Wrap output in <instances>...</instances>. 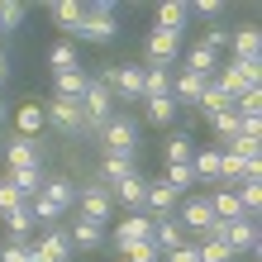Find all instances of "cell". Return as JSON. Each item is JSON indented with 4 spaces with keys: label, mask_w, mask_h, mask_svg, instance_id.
<instances>
[{
    "label": "cell",
    "mask_w": 262,
    "mask_h": 262,
    "mask_svg": "<svg viewBox=\"0 0 262 262\" xmlns=\"http://www.w3.org/2000/svg\"><path fill=\"white\" fill-rule=\"evenodd\" d=\"M210 129H214V138H220V148H229V143L243 134V119L234 115V105H229V110H220V115L210 119Z\"/></svg>",
    "instance_id": "obj_22"
},
{
    "label": "cell",
    "mask_w": 262,
    "mask_h": 262,
    "mask_svg": "<svg viewBox=\"0 0 262 262\" xmlns=\"http://www.w3.org/2000/svg\"><path fill=\"white\" fill-rule=\"evenodd\" d=\"M19 19H24V5H19V0H0V29H14Z\"/></svg>",
    "instance_id": "obj_39"
},
{
    "label": "cell",
    "mask_w": 262,
    "mask_h": 262,
    "mask_svg": "<svg viewBox=\"0 0 262 262\" xmlns=\"http://www.w3.org/2000/svg\"><path fill=\"white\" fill-rule=\"evenodd\" d=\"M181 229H191L195 238H205L210 234V224H214V210H210V195H191L186 205H181Z\"/></svg>",
    "instance_id": "obj_8"
},
{
    "label": "cell",
    "mask_w": 262,
    "mask_h": 262,
    "mask_svg": "<svg viewBox=\"0 0 262 262\" xmlns=\"http://www.w3.org/2000/svg\"><path fill=\"white\" fill-rule=\"evenodd\" d=\"M38 195H43V200H53V205L62 210V214L76 205V186H72L67 177H43V191H38Z\"/></svg>",
    "instance_id": "obj_13"
},
{
    "label": "cell",
    "mask_w": 262,
    "mask_h": 262,
    "mask_svg": "<svg viewBox=\"0 0 262 262\" xmlns=\"http://www.w3.org/2000/svg\"><path fill=\"white\" fill-rule=\"evenodd\" d=\"M81 119H86L81 134H91V138H100V129L115 119V96H110L105 81H96V76H91V86H86V96H81Z\"/></svg>",
    "instance_id": "obj_1"
},
{
    "label": "cell",
    "mask_w": 262,
    "mask_h": 262,
    "mask_svg": "<svg viewBox=\"0 0 262 262\" xmlns=\"http://www.w3.org/2000/svg\"><path fill=\"white\" fill-rule=\"evenodd\" d=\"M105 86H110V96H119L124 105H143V67H134V62H119L100 76Z\"/></svg>",
    "instance_id": "obj_3"
},
{
    "label": "cell",
    "mask_w": 262,
    "mask_h": 262,
    "mask_svg": "<svg viewBox=\"0 0 262 262\" xmlns=\"http://www.w3.org/2000/svg\"><path fill=\"white\" fill-rule=\"evenodd\" d=\"M200 48H210L214 57H220L229 48V29H205V38H200Z\"/></svg>",
    "instance_id": "obj_40"
},
{
    "label": "cell",
    "mask_w": 262,
    "mask_h": 262,
    "mask_svg": "<svg viewBox=\"0 0 262 262\" xmlns=\"http://www.w3.org/2000/svg\"><path fill=\"white\" fill-rule=\"evenodd\" d=\"M14 124H19V138H34L48 119H43V105H19V115H14Z\"/></svg>",
    "instance_id": "obj_29"
},
{
    "label": "cell",
    "mask_w": 262,
    "mask_h": 262,
    "mask_svg": "<svg viewBox=\"0 0 262 262\" xmlns=\"http://www.w3.org/2000/svg\"><path fill=\"white\" fill-rule=\"evenodd\" d=\"M0 220H5V229H10L14 238H24L29 229H34V214H29V200H24V205H14V210H5Z\"/></svg>",
    "instance_id": "obj_31"
},
{
    "label": "cell",
    "mask_w": 262,
    "mask_h": 262,
    "mask_svg": "<svg viewBox=\"0 0 262 262\" xmlns=\"http://www.w3.org/2000/svg\"><path fill=\"white\" fill-rule=\"evenodd\" d=\"M191 172L200 181H220V148H200L195 158H191Z\"/></svg>",
    "instance_id": "obj_27"
},
{
    "label": "cell",
    "mask_w": 262,
    "mask_h": 262,
    "mask_svg": "<svg viewBox=\"0 0 262 262\" xmlns=\"http://www.w3.org/2000/svg\"><path fill=\"white\" fill-rule=\"evenodd\" d=\"M177 53H181V34H172V29H152L148 34V62L152 67H167Z\"/></svg>",
    "instance_id": "obj_10"
},
{
    "label": "cell",
    "mask_w": 262,
    "mask_h": 262,
    "mask_svg": "<svg viewBox=\"0 0 262 262\" xmlns=\"http://www.w3.org/2000/svg\"><path fill=\"white\" fill-rule=\"evenodd\" d=\"M100 143H105V152L110 158H134V143H138V124L129 115H115L110 124L100 129Z\"/></svg>",
    "instance_id": "obj_4"
},
{
    "label": "cell",
    "mask_w": 262,
    "mask_h": 262,
    "mask_svg": "<svg viewBox=\"0 0 262 262\" xmlns=\"http://www.w3.org/2000/svg\"><path fill=\"white\" fill-rule=\"evenodd\" d=\"M138 238L152 243V220H148V214H129V220H119V229H115V248H119V243H138Z\"/></svg>",
    "instance_id": "obj_16"
},
{
    "label": "cell",
    "mask_w": 262,
    "mask_h": 262,
    "mask_svg": "<svg viewBox=\"0 0 262 262\" xmlns=\"http://www.w3.org/2000/svg\"><path fill=\"white\" fill-rule=\"evenodd\" d=\"M238 200H243V210H248V220H257V210H262V181H243Z\"/></svg>",
    "instance_id": "obj_36"
},
{
    "label": "cell",
    "mask_w": 262,
    "mask_h": 262,
    "mask_svg": "<svg viewBox=\"0 0 262 262\" xmlns=\"http://www.w3.org/2000/svg\"><path fill=\"white\" fill-rule=\"evenodd\" d=\"M0 119H5V105H0Z\"/></svg>",
    "instance_id": "obj_46"
},
{
    "label": "cell",
    "mask_w": 262,
    "mask_h": 262,
    "mask_svg": "<svg viewBox=\"0 0 262 262\" xmlns=\"http://www.w3.org/2000/svg\"><path fill=\"white\" fill-rule=\"evenodd\" d=\"M257 72H262V62H229L220 76H214V81H220V91L229 96V105H234L243 91H253V86H257Z\"/></svg>",
    "instance_id": "obj_7"
},
{
    "label": "cell",
    "mask_w": 262,
    "mask_h": 262,
    "mask_svg": "<svg viewBox=\"0 0 262 262\" xmlns=\"http://www.w3.org/2000/svg\"><path fill=\"white\" fill-rule=\"evenodd\" d=\"M214 62H220V57H214L210 48H200V43H195L191 53H186V72H195V76H205V81L214 76Z\"/></svg>",
    "instance_id": "obj_30"
},
{
    "label": "cell",
    "mask_w": 262,
    "mask_h": 262,
    "mask_svg": "<svg viewBox=\"0 0 262 262\" xmlns=\"http://www.w3.org/2000/svg\"><path fill=\"white\" fill-rule=\"evenodd\" d=\"M158 29H172V34H181V29L191 24V5H181V0H167V5H158Z\"/></svg>",
    "instance_id": "obj_17"
},
{
    "label": "cell",
    "mask_w": 262,
    "mask_h": 262,
    "mask_svg": "<svg viewBox=\"0 0 262 262\" xmlns=\"http://www.w3.org/2000/svg\"><path fill=\"white\" fill-rule=\"evenodd\" d=\"M191 158H195L191 134H172V138H167V167H172V162H191Z\"/></svg>",
    "instance_id": "obj_34"
},
{
    "label": "cell",
    "mask_w": 262,
    "mask_h": 262,
    "mask_svg": "<svg viewBox=\"0 0 262 262\" xmlns=\"http://www.w3.org/2000/svg\"><path fill=\"white\" fill-rule=\"evenodd\" d=\"M5 167H10V172H24V167H43V162H38V138H19V134H14L10 143H5Z\"/></svg>",
    "instance_id": "obj_11"
},
{
    "label": "cell",
    "mask_w": 262,
    "mask_h": 262,
    "mask_svg": "<svg viewBox=\"0 0 262 262\" xmlns=\"http://www.w3.org/2000/svg\"><path fill=\"white\" fill-rule=\"evenodd\" d=\"M181 224L177 220H152V248L158 253H172V248H181Z\"/></svg>",
    "instance_id": "obj_19"
},
{
    "label": "cell",
    "mask_w": 262,
    "mask_h": 262,
    "mask_svg": "<svg viewBox=\"0 0 262 262\" xmlns=\"http://www.w3.org/2000/svg\"><path fill=\"white\" fill-rule=\"evenodd\" d=\"M138 167H134V158H110L105 152V162H100V177H105V186H119L124 177H134Z\"/></svg>",
    "instance_id": "obj_28"
},
{
    "label": "cell",
    "mask_w": 262,
    "mask_h": 262,
    "mask_svg": "<svg viewBox=\"0 0 262 262\" xmlns=\"http://www.w3.org/2000/svg\"><path fill=\"white\" fill-rule=\"evenodd\" d=\"M10 81V62H5V53H0V86Z\"/></svg>",
    "instance_id": "obj_45"
},
{
    "label": "cell",
    "mask_w": 262,
    "mask_h": 262,
    "mask_svg": "<svg viewBox=\"0 0 262 262\" xmlns=\"http://www.w3.org/2000/svg\"><path fill=\"white\" fill-rule=\"evenodd\" d=\"M67 34H72V38H81V43H110V38L119 34L115 5H91V10H81V19H76Z\"/></svg>",
    "instance_id": "obj_2"
},
{
    "label": "cell",
    "mask_w": 262,
    "mask_h": 262,
    "mask_svg": "<svg viewBox=\"0 0 262 262\" xmlns=\"http://www.w3.org/2000/svg\"><path fill=\"white\" fill-rule=\"evenodd\" d=\"M43 119L57 129V134H67V138H76L86 129V119H81V100H62V96H53L48 105H43Z\"/></svg>",
    "instance_id": "obj_6"
},
{
    "label": "cell",
    "mask_w": 262,
    "mask_h": 262,
    "mask_svg": "<svg viewBox=\"0 0 262 262\" xmlns=\"http://www.w3.org/2000/svg\"><path fill=\"white\" fill-rule=\"evenodd\" d=\"M115 253L124 257V262H158V248H152L148 238H138V243H119Z\"/></svg>",
    "instance_id": "obj_33"
},
{
    "label": "cell",
    "mask_w": 262,
    "mask_h": 262,
    "mask_svg": "<svg viewBox=\"0 0 262 262\" xmlns=\"http://www.w3.org/2000/svg\"><path fill=\"white\" fill-rule=\"evenodd\" d=\"M200 91H205V76H195V72H181L177 81H172V100H177V110H181V105H191V110H195Z\"/></svg>",
    "instance_id": "obj_15"
},
{
    "label": "cell",
    "mask_w": 262,
    "mask_h": 262,
    "mask_svg": "<svg viewBox=\"0 0 262 262\" xmlns=\"http://www.w3.org/2000/svg\"><path fill=\"white\" fill-rule=\"evenodd\" d=\"M229 48H234V62H262V34L253 24H243L238 34H229Z\"/></svg>",
    "instance_id": "obj_12"
},
{
    "label": "cell",
    "mask_w": 262,
    "mask_h": 262,
    "mask_svg": "<svg viewBox=\"0 0 262 262\" xmlns=\"http://www.w3.org/2000/svg\"><path fill=\"white\" fill-rule=\"evenodd\" d=\"M195 110H200V115H205V119H214V115H220V110H229V96H224V91H220V81H214V76H210V81H205V91H200V100H195Z\"/></svg>",
    "instance_id": "obj_25"
},
{
    "label": "cell",
    "mask_w": 262,
    "mask_h": 262,
    "mask_svg": "<svg viewBox=\"0 0 262 262\" xmlns=\"http://www.w3.org/2000/svg\"><path fill=\"white\" fill-rule=\"evenodd\" d=\"M195 248H200V262H234V253H229L224 243H214V238H200Z\"/></svg>",
    "instance_id": "obj_38"
},
{
    "label": "cell",
    "mask_w": 262,
    "mask_h": 262,
    "mask_svg": "<svg viewBox=\"0 0 262 262\" xmlns=\"http://www.w3.org/2000/svg\"><path fill=\"white\" fill-rule=\"evenodd\" d=\"M76 205H81V220L105 224V220L115 214V195H110V186H105V181H91V186L76 191Z\"/></svg>",
    "instance_id": "obj_5"
},
{
    "label": "cell",
    "mask_w": 262,
    "mask_h": 262,
    "mask_svg": "<svg viewBox=\"0 0 262 262\" xmlns=\"http://www.w3.org/2000/svg\"><path fill=\"white\" fill-rule=\"evenodd\" d=\"M86 86H91V72H62L57 76V86H53V96H62V100H81L86 96Z\"/></svg>",
    "instance_id": "obj_20"
},
{
    "label": "cell",
    "mask_w": 262,
    "mask_h": 262,
    "mask_svg": "<svg viewBox=\"0 0 262 262\" xmlns=\"http://www.w3.org/2000/svg\"><path fill=\"white\" fill-rule=\"evenodd\" d=\"M5 181L19 191V200H34V195L43 191V167H24V172H10Z\"/></svg>",
    "instance_id": "obj_24"
},
{
    "label": "cell",
    "mask_w": 262,
    "mask_h": 262,
    "mask_svg": "<svg viewBox=\"0 0 262 262\" xmlns=\"http://www.w3.org/2000/svg\"><path fill=\"white\" fill-rule=\"evenodd\" d=\"M148 105V124H158V129H167L177 119V100L172 96H162V100H143Z\"/></svg>",
    "instance_id": "obj_32"
},
{
    "label": "cell",
    "mask_w": 262,
    "mask_h": 262,
    "mask_svg": "<svg viewBox=\"0 0 262 262\" xmlns=\"http://www.w3.org/2000/svg\"><path fill=\"white\" fill-rule=\"evenodd\" d=\"M172 96V72L167 67H143V100H162Z\"/></svg>",
    "instance_id": "obj_21"
},
{
    "label": "cell",
    "mask_w": 262,
    "mask_h": 262,
    "mask_svg": "<svg viewBox=\"0 0 262 262\" xmlns=\"http://www.w3.org/2000/svg\"><path fill=\"white\" fill-rule=\"evenodd\" d=\"M48 67H53V76H62V72H76L81 67V53H76V43H53L48 48Z\"/></svg>",
    "instance_id": "obj_18"
},
{
    "label": "cell",
    "mask_w": 262,
    "mask_h": 262,
    "mask_svg": "<svg viewBox=\"0 0 262 262\" xmlns=\"http://www.w3.org/2000/svg\"><path fill=\"white\" fill-rule=\"evenodd\" d=\"M162 181H167V186H172V191L181 195V191H191L195 172H191V162H172V167H167V177H162Z\"/></svg>",
    "instance_id": "obj_35"
},
{
    "label": "cell",
    "mask_w": 262,
    "mask_h": 262,
    "mask_svg": "<svg viewBox=\"0 0 262 262\" xmlns=\"http://www.w3.org/2000/svg\"><path fill=\"white\" fill-rule=\"evenodd\" d=\"M0 262H29V238H14L0 248Z\"/></svg>",
    "instance_id": "obj_41"
},
{
    "label": "cell",
    "mask_w": 262,
    "mask_h": 262,
    "mask_svg": "<svg viewBox=\"0 0 262 262\" xmlns=\"http://www.w3.org/2000/svg\"><path fill=\"white\" fill-rule=\"evenodd\" d=\"M167 262H200V248H195V243H181V248L167 253Z\"/></svg>",
    "instance_id": "obj_43"
},
{
    "label": "cell",
    "mask_w": 262,
    "mask_h": 262,
    "mask_svg": "<svg viewBox=\"0 0 262 262\" xmlns=\"http://www.w3.org/2000/svg\"><path fill=\"white\" fill-rule=\"evenodd\" d=\"M81 10H86V5H76V0H57V5H53V19L62 24V29H72L76 19H81Z\"/></svg>",
    "instance_id": "obj_37"
},
{
    "label": "cell",
    "mask_w": 262,
    "mask_h": 262,
    "mask_svg": "<svg viewBox=\"0 0 262 262\" xmlns=\"http://www.w3.org/2000/svg\"><path fill=\"white\" fill-rule=\"evenodd\" d=\"M0 34H5V29H0Z\"/></svg>",
    "instance_id": "obj_47"
},
{
    "label": "cell",
    "mask_w": 262,
    "mask_h": 262,
    "mask_svg": "<svg viewBox=\"0 0 262 262\" xmlns=\"http://www.w3.org/2000/svg\"><path fill=\"white\" fill-rule=\"evenodd\" d=\"M14 205H24V200H19V191H14L5 177H0V214H5V210H14Z\"/></svg>",
    "instance_id": "obj_42"
},
{
    "label": "cell",
    "mask_w": 262,
    "mask_h": 262,
    "mask_svg": "<svg viewBox=\"0 0 262 262\" xmlns=\"http://www.w3.org/2000/svg\"><path fill=\"white\" fill-rule=\"evenodd\" d=\"M195 14H205V19H214V14H220V0H200V5H195Z\"/></svg>",
    "instance_id": "obj_44"
},
{
    "label": "cell",
    "mask_w": 262,
    "mask_h": 262,
    "mask_svg": "<svg viewBox=\"0 0 262 262\" xmlns=\"http://www.w3.org/2000/svg\"><path fill=\"white\" fill-rule=\"evenodd\" d=\"M34 262H72V238L62 229H43V238L34 243Z\"/></svg>",
    "instance_id": "obj_9"
},
{
    "label": "cell",
    "mask_w": 262,
    "mask_h": 262,
    "mask_svg": "<svg viewBox=\"0 0 262 262\" xmlns=\"http://www.w3.org/2000/svg\"><path fill=\"white\" fill-rule=\"evenodd\" d=\"M67 238L76 243V248H86V253H91V248H100V243H105V229H100V224H91V220H76Z\"/></svg>",
    "instance_id": "obj_26"
},
{
    "label": "cell",
    "mask_w": 262,
    "mask_h": 262,
    "mask_svg": "<svg viewBox=\"0 0 262 262\" xmlns=\"http://www.w3.org/2000/svg\"><path fill=\"white\" fill-rule=\"evenodd\" d=\"M172 205H177V191L167 186V181H152L148 195H143V210H152L158 220H167V210H172Z\"/></svg>",
    "instance_id": "obj_23"
},
{
    "label": "cell",
    "mask_w": 262,
    "mask_h": 262,
    "mask_svg": "<svg viewBox=\"0 0 262 262\" xmlns=\"http://www.w3.org/2000/svg\"><path fill=\"white\" fill-rule=\"evenodd\" d=\"M110 195H119V200H124V205H129V214H143V195H148V181L143 177H124V181H119V186H110Z\"/></svg>",
    "instance_id": "obj_14"
}]
</instances>
